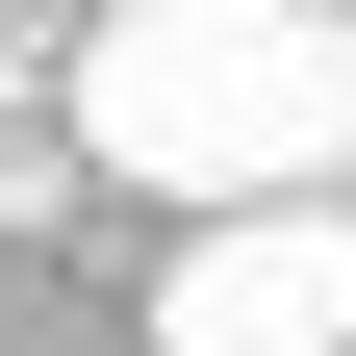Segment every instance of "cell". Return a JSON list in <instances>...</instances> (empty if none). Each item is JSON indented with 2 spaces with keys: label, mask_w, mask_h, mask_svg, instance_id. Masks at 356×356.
<instances>
[{
  "label": "cell",
  "mask_w": 356,
  "mask_h": 356,
  "mask_svg": "<svg viewBox=\"0 0 356 356\" xmlns=\"http://www.w3.org/2000/svg\"><path fill=\"white\" fill-rule=\"evenodd\" d=\"M153 356H356V204H229L153 254Z\"/></svg>",
  "instance_id": "cell-2"
},
{
  "label": "cell",
  "mask_w": 356,
  "mask_h": 356,
  "mask_svg": "<svg viewBox=\"0 0 356 356\" xmlns=\"http://www.w3.org/2000/svg\"><path fill=\"white\" fill-rule=\"evenodd\" d=\"M76 153L153 178L178 229L356 204V0H127V26H76Z\"/></svg>",
  "instance_id": "cell-1"
}]
</instances>
